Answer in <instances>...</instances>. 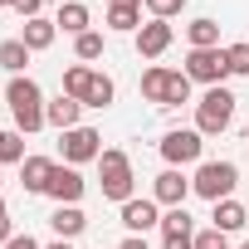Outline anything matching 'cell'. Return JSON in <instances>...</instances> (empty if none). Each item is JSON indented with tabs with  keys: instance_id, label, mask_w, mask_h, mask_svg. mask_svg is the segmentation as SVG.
<instances>
[{
	"instance_id": "obj_36",
	"label": "cell",
	"mask_w": 249,
	"mask_h": 249,
	"mask_svg": "<svg viewBox=\"0 0 249 249\" xmlns=\"http://www.w3.org/2000/svg\"><path fill=\"white\" fill-rule=\"evenodd\" d=\"M44 249H73V244H69V239H54V244H44Z\"/></svg>"
},
{
	"instance_id": "obj_20",
	"label": "cell",
	"mask_w": 249,
	"mask_h": 249,
	"mask_svg": "<svg viewBox=\"0 0 249 249\" xmlns=\"http://www.w3.org/2000/svg\"><path fill=\"white\" fill-rule=\"evenodd\" d=\"M186 39H191V49H220V25L210 15H200L186 25Z\"/></svg>"
},
{
	"instance_id": "obj_14",
	"label": "cell",
	"mask_w": 249,
	"mask_h": 249,
	"mask_svg": "<svg viewBox=\"0 0 249 249\" xmlns=\"http://www.w3.org/2000/svg\"><path fill=\"white\" fill-rule=\"evenodd\" d=\"M83 103L78 98H69V93H59V98H49L44 103V122L49 127H59V132H69V127H83Z\"/></svg>"
},
{
	"instance_id": "obj_40",
	"label": "cell",
	"mask_w": 249,
	"mask_h": 249,
	"mask_svg": "<svg viewBox=\"0 0 249 249\" xmlns=\"http://www.w3.org/2000/svg\"><path fill=\"white\" fill-rule=\"evenodd\" d=\"M239 249H249V239H244V244H239Z\"/></svg>"
},
{
	"instance_id": "obj_19",
	"label": "cell",
	"mask_w": 249,
	"mask_h": 249,
	"mask_svg": "<svg viewBox=\"0 0 249 249\" xmlns=\"http://www.w3.org/2000/svg\"><path fill=\"white\" fill-rule=\"evenodd\" d=\"M25 64H30V49H25V39L15 35V39H0V69H5L10 78H20L25 73Z\"/></svg>"
},
{
	"instance_id": "obj_25",
	"label": "cell",
	"mask_w": 249,
	"mask_h": 249,
	"mask_svg": "<svg viewBox=\"0 0 249 249\" xmlns=\"http://www.w3.org/2000/svg\"><path fill=\"white\" fill-rule=\"evenodd\" d=\"M73 54H78V64H93V59H103V35H98V30L78 35V39H73Z\"/></svg>"
},
{
	"instance_id": "obj_5",
	"label": "cell",
	"mask_w": 249,
	"mask_h": 249,
	"mask_svg": "<svg viewBox=\"0 0 249 249\" xmlns=\"http://www.w3.org/2000/svg\"><path fill=\"white\" fill-rule=\"evenodd\" d=\"M234 186H239V166L234 161H200L196 166V176H191V191L200 196V200H230L234 196Z\"/></svg>"
},
{
	"instance_id": "obj_10",
	"label": "cell",
	"mask_w": 249,
	"mask_h": 249,
	"mask_svg": "<svg viewBox=\"0 0 249 249\" xmlns=\"http://www.w3.org/2000/svg\"><path fill=\"white\" fill-rule=\"evenodd\" d=\"M83 191H88V181L78 176V166H54V176H49V200L54 205H78L83 200Z\"/></svg>"
},
{
	"instance_id": "obj_27",
	"label": "cell",
	"mask_w": 249,
	"mask_h": 249,
	"mask_svg": "<svg viewBox=\"0 0 249 249\" xmlns=\"http://www.w3.org/2000/svg\"><path fill=\"white\" fill-rule=\"evenodd\" d=\"M142 5H147L152 20H176V15L186 10V0H142Z\"/></svg>"
},
{
	"instance_id": "obj_12",
	"label": "cell",
	"mask_w": 249,
	"mask_h": 249,
	"mask_svg": "<svg viewBox=\"0 0 249 249\" xmlns=\"http://www.w3.org/2000/svg\"><path fill=\"white\" fill-rule=\"evenodd\" d=\"M122 225H127V234H147L152 225H161V205L152 200V196H132L127 205H122Z\"/></svg>"
},
{
	"instance_id": "obj_15",
	"label": "cell",
	"mask_w": 249,
	"mask_h": 249,
	"mask_svg": "<svg viewBox=\"0 0 249 249\" xmlns=\"http://www.w3.org/2000/svg\"><path fill=\"white\" fill-rule=\"evenodd\" d=\"M210 225L220 230V234H234V230H244L249 225V210L230 196V200H215V210H210Z\"/></svg>"
},
{
	"instance_id": "obj_32",
	"label": "cell",
	"mask_w": 249,
	"mask_h": 249,
	"mask_svg": "<svg viewBox=\"0 0 249 249\" xmlns=\"http://www.w3.org/2000/svg\"><path fill=\"white\" fill-rule=\"evenodd\" d=\"M5 249H44V244H39V239H35V234H15V239H10V244H5Z\"/></svg>"
},
{
	"instance_id": "obj_38",
	"label": "cell",
	"mask_w": 249,
	"mask_h": 249,
	"mask_svg": "<svg viewBox=\"0 0 249 249\" xmlns=\"http://www.w3.org/2000/svg\"><path fill=\"white\" fill-rule=\"evenodd\" d=\"M5 5H10V0H0V10H5Z\"/></svg>"
},
{
	"instance_id": "obj_34",
	"label": "cell",
	"mask_w": 249,
	"mask_h": 249,
	"mask_svg": "<svg viewBox=\"0 0 249 249\" xmlns=\"http://www.w3.org/2000/svg\"><path fill=\"white\" fill-rule=\"evenodd\" d=\"M10 239H15V230H10V215H0V249H5Z\"/></svg>"
},
{
	"instance_id": "obj_18",
	"label": "cell",
	"mask_w": 249,
	"mask_h": 249,
	"mask_svg": "<svg viewBox=\"0 0 249 249\" xmlns=\"http://www.w3.org/2000/svg\"><path fill=\"white\" fill-rule=\"evenodd\" d=\"M20 39H25V49H30V54H44V49L59 39V25H54V20H44V15H39V20H25Z\"/></svg>"
},
{
	"instance_id": "obj_6",
	"label": "cell",
	"mask_w": 249,
	"mask_h": 249,
	"mask_svg": "<svg viewBox=\"0 0 249 249\" xmlns=\"http://www.w3.org/2000/svg\"><path fill=\"white\" fill-rule=\"evenodd\" d=\"M157 152H161V161L166 166H191V161H200V152H205V137L196 132V127H171L161 142H157Z\"/></svg>"
},
{
	"instance_id": "obj_3",
	"label": "cell",
	"mask_w": 249,
	"mask_h": 249,
	"mask_svg": "<svg viewBox=\"0 0 249 249\" xmlns=\"http://www.w3.org/2000/svg\"><path fill=\"white\" fill-rule=\"evenodd\" d=\"M142 98L157 103V107H176V103H191V78L186 69H166V64H152L142 73Z\"/></svg>"
},
{
	"instance_id": "obj_28",
	"label": "cell",
	"mask_w": 249,
	"mask_h": 249,
	"mask_svg": "<svg viewBox=\"0 0 249 249\" xmlns=\"http://www.w3.org/2000/svg\"><path fill=\"white\" fill-rule=\"evenodd\" d=\"M225 59H230V73H244L249 78V44H230Z\"/></svg>"
},
{
	"instance_id": "obj_41",
	"label": "cell",
	"mask_w": 249,
	"mask_h": 249,
	"mask_svg": "<svg viewBox=\"0 0 249 249\" xmlns=\"http://www.w3.org/2000/svg\"><path fill=\"white\" fill-rule=\"evenodd\" d=\"M0 103H5V93H0Z\"/></svg>"
},
{
	"instance_id": "obj_23",
	"label": "cell",
	"mask_w": 249,
	"mask_h": 249,
	"mask_svg": "<svg viewBox=\"0 0 249 249\" xmlns=\"http://www.w3.org/2000/svg\"><path fill=\"white\" fill-rule=\"evenodd\" d=\"M112 98H117V83H112L107 73H98V69H93V83H88V98H83V107H107Z\"/></svg>"
},
{
	"instance_id": "obj_22",
	"label": "cell",
	"mask_w": 249,
	"mask_h": 249,
	"mask_svg": "<svg viewBox=\"0 0 249 249\" xmlns=\"http://www.w3.org/2000/svg\"><path fill=\"white\" fill-rule=\"evenodd\" d=\"M88 83H93V69H88V64H73V69H64V88H59V93H69V98L83 103V98H88Z\"/></svg>"
},
{
	"instance_id": "obj_26",
	"label": "cell",
	"mask_w": 249,
	"mask_h": 249,
	"mask_svg": "<svg viewBox=\"0 0 249 249\" xmlns=\"http://www.w3.org/2000/svg\"><path fill=\"white\" fill-rule=\"evenodd\" d=\"M161 234H196V220L186 215V205H176V210L161 215Z\"/></svg>"
},
{
	"instance_id": "obj_17",
	"label": "cell",
	"mask_w": 249,
	"mask_h": 249,
	"mask_svg": "<svg viewBox=\"0 0 249 249\" xmlns=\"http://www.w3.org/2000/svg\"><path fill=\"white\" fill-rule=\"evenodd\" d=\"M54 25L64 30V35H88V25H93V10L83 5V0H69V5H59V15H54Z\"/></svg>"
},
{
	"instance_id": "obj_16",
	"label": "cell",
	"mask_w": 249,
	"mask_h": 249,
	"mask_svg": "<svg viewBox=\"0 0 249 249\" xmlns=\"http://www.w3.org/2000/svg\"><path fill=\"white\" fill-rule=\"evenodd\" d=\"M49 230H54L59 239H78V234L88 230V215H83L78 205H54V215H49Z\"/></svg>"
},
{
	"instance_id": "obj_11",
	"label": "cell",
	"mask_w": 249,
	"mask_h": 249,
	"mask_svg": "<svg viewBox=\"0 0 249 249\" xmlns=\"http://www.w3.org/2000/svg\"><path fill=\"white\" fill-rule=\"evenodd\" d=\"M186 196H191V181L176 171V166H166L157 181H152V200L157 205H166V210H176V205H186Z\"/></svg>"
},
{
	"instance_id": "obj_2",
	"label": "cell",
	"mask_w": 249,
	"mask_h": 249,
	"mask_svg": "<svg viewBox=\"0 0 249 249\" xmlns=\"http://www.w3.org/2000/svg\"><path fill=\"white\" fill-rule=\"evenodd\" d=\"M98 186H103V196L117 200V205L132 200L137 176H132V157L122 152V147H103V157H98Z\"/></svg>"
},
{
	"instance_id": "obj_39",
	"label": "cell",
	"mask_w": 249,
	"mask_h": 249,
	"mask_svg": "<svg viewBox=\"0 0 249 249\" xmlns=\"http://www.w3.org/2000/svg\"><path fill=\"white\" fill-rule=\"evenodd\" d=\"M0 191H5V176H0Z\"/></svg>"
},
{
	"instance_id": "obj_29",
	"label": "cell",
	"mask_w": 249,
	"mask_h": 249,
	"mask_svg": "<svg viewBox=\"0 0 249 249\" xmlns=\"http://www.w3.org/2000/svg\"><path fill=\"white\" fill-rule=\"evenodd\" d=\"M196 249H230V234H220L215 225L210 230H196Z\"/></svg>"
},
{
	"instance_id": "obj_30",
	"label": "cell",
	"mask_w": 249,
	"mask_h": 249,
	"mask_svg": "<svg viewBox=\"0 0 249 249\" xmlns=\"http://www.w3.org/2000/svg\"><path fill=\"white\" fill-rule=\"evenodd\" d=\"M39 5H44V0H10V10L20 20H39Z\"/></svg>"
},
{
	"instance_id": "obj_7",
	"label": "cell",
	"mask_w": 249,
	"mask_h": 249,
	"mask_svg": "<svg viewBox=\"0 0 249 249\" xmlns=\"http://www.w3.org/2000/svg\"><path fill=\"white\" fill-rule=\"evenodd\" d=\"M186 78H191V83H205V88H220V83L230 78L225 49H191V54H186Z\"/></svg>"
},
{
	"instance_id": "obj_31",
	"label": "cell",
	"mask_w": 249,
	"mask_h": 249,
	"mask_svg": "<svg viewBox=\"0 0 249 249\" xmlns=\"http://www.w3.org/2000/svg\"><path fill=\"white\" fill-rule=\"evenodd\" d=\"M161 249H196V234H161Z\"/></svg>"
},
{
	"instance_id": "obj_33",
	"label": "cell",
	"mask_w": 249,
	"mask_h": 249,
	"mask_svg": "<svg viewBox=\"0 0 249 249\" xmlns=\"http://www.w3.org/2000/svg\"><path fill=\"white\" fill-rule=\"evenodd\" d=\"M117 249H152V244H147V234H127V239H122Z\"/></svg>"
},
{
	"instance_id": "obj_9",
	"label": "cell",
	"mask_w": 249,
	"mask_h": 249,
	"mask_svg": "<svg viewBox=\"0 0 249 249\" xmlns=\"http://www.w3.org/2000/svg\"><path fill=\"white\" fill-rule=\"evenodd\" d=\"M171 39H176L171 20H147V25L132 35V44H137V54H142V59H161V54L171 49Z\"/></svg>"
},
{
	"instance_id": "obj_37",
	"label": "cell",
	"mask_w": 249,
	"mask_h": 249,
	"mask_svg": "<svg viewBox=\"0 0 249 249\" xmlns=\"http://www.w3.org/2000/svg\"><path fill=\"white\" fill-rule=\"evenodd\" d=\"M0 215H10V210H5V196H0Z\"/></svg>"
},
{
	"instance_id": "obj_21",
	"label": "cell",
	"mask_w": 249,
	"mask_h": 249,
	"mask_svg": "<svg viewBox=\"0 0 249 249\" xmlns=\"http://www.w3.org/2000/svg\"><path fill=\"white\" fill-rule=\"evenodd\" d=\"M107 30L137 35V30H142V10H132V5H107Z\"/></svg>"
},
{
	"instance_id": "obj_24",
	"label": "cell",
	"mask_w": 249,
	"mask_h": 249,
	"mask_svg": "<svg viewBox=\"0 0 249 249\" xmlns=\"http://www.w3.org/2000/svg\"><path fill=\"white\" fill-rule=\"evenodd\" d=\"M10 161H25V132L0 127V166H10Z\"/></svg>"
},
{
	"instance_id": "obj_1",
	"label": "cell",
	"mask_w": 249,
	"mask_h": 249,
	"mask_svg": "<svg viewBox=\"0 0 249 249\" xmlns=\"http://www.w3.org/2000/svg\"><path fill=\"white\" fill-rule=\"evenodd\" d=\"M5 103H10V112H15V132H39V127H49L44 122V88L30 78V73H20V78H10L5 83Z\"/></svg>"
},
{
	"instance_id": "obj_35",
	"label": "cell",
	"mask_w": 249,
	"mask_h": 249,
	"mask_svg": "<svg viewBox=\"0 0 249 249\" xmlns=\"http://www.w3.org/2000/svg\"><path fill=\"white\" fill-rule=\"evenodd\" d=\"M107 5H132V10H142V0H107Z\"/></svg>"
},
{
	"instance_id": "obj_8",
	"label": "cell",
	"mask_w": 249,
	"mask_h": 249,
	"mask_svg": "<svg viewBox=\"0 0 249 249\" xmlns=\"http://www.w3.org/2000/svg\"><path fill=\"white\" fill-rule=\"evenodd\" d=\"M59 157H64V166L98 161V157H103V137H98L93 127H69V132H59Z\"/></svg>"
},
{
	"instance_id": "obj_13",
	"label": "cell",
	"mask_w": 249,
	"mask_h": 249,
	"mask_svg": "<svg viewBox=\"0 0 249 249\" xmlns=\"http://www.w3.org/2000/svg\"><path fill=\"white\" fill-rule=\"evenodd\" d=\"M54 166H59L54 157H25V161H20V186H25V196H44Z\"/></svg>"
},
{
	"instance_id": "obj_4",
	"label": "cell",
	"mask_w": 249,
	"mask_h": 249,
	"mask_svg": "<svg viewBox=\"0 0 249 249\" xmlns=\"http://www.w3.org/2000/svg\"><path fill=\"white\" fill-rule=\"evenodd\" d=\"M234 93L220 83V88H205V98L196 103V132L200 137H220V132H230V122H234Z\"/></svg>"
}]
</instances>
